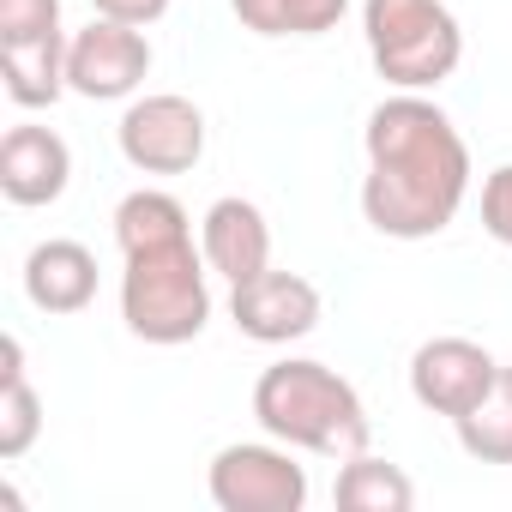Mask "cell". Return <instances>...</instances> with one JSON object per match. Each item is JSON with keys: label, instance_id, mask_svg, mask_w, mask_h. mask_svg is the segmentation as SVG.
<instances>
[{"label": "cell", "instance_id": "obj_4", "mask_svg": "<svg viewBox=\"0 0 512 512\" xmlns=\"http://www.w3.org/2000/svg\"><path fill=\"white\" fill-rule=\"evenodd\" d=\"M362 31L374 73L398 91H428L452 79L464 55V31L446 0H362Z\"/></svg>", "mask_w": 512, "mask_h": 512}, {"label": "cell", "instance_id": "obj_21", "mask_svg": "<svg viewBox=\"0 0 512 512\" xmlns=\"http://www.w3.org/2000/svg\"><path fill=\"white\" fill-rule=\"evenodd\" d=\"M235 19L260 37H284V0H229Z\"/></svg>", "mask_w": 512, "mask_h": 512}, {"label": "cell", "instance_id": "obj_13", "mask_svg": "<svg viewBox=\"0 0 512 512\" xmlns=\"http://www.w3.org/2000/svg\"><path fill=\"white\" fill-rule=\"evenodd\" d=\"M67 49L73 37L67 31H49V37H25V43H0V79H7V97L19 109H49L67 85Z\"/></svg>", "mask_w": 512, "mask_h": 512}, {"label": "cell", "instance_id": "obj_20", "mask_svg": "<svg viewBox=\"0 0 512 512\" xmlns=\"http://www.w3.org/2000/svg\"><path fill=\"white\" fill-rule=\"evenodd\" d=\"M350 0H284V37H320L344 19Z\"/></svg>", "mask_w": 512, "mask_h": 512}, {"label": "cell", "instance_id": "obj_12", "mask_svg": "<svg viewBox=\"0 0 512 512\" xmlns=\"http://www.w3.org/2000/svg\"><path fill=\"white\" fill-rule=\"evenodd\" d=\"M25 296L43 308V314H79L91 308L97 296V253L85 241H37L31 260H25Z\"/></svg>", "mask_w": 512, "mask_h": 512}, {"label": "cell", "instance_id": "obj_3", "mask_svg": "<svg viewBox=\"0 0 512 512\" xmlns=\"http://www.w3.org/2000/svg\"><path fill=\"white\" fill-rule=\"evenodd\" d=\"M121 320L145 344H187L205 332L211 290H205V253H193V235H163V241L127 247Z\"/></svg>", "mask_w": 512, "mask_h": 512}, {"label": "cell", "instance_id": "obj_1", "mask_svg": "<svg viewBox=\"0 0 512 512\" xmlns=\"http://www.w3.org/2000/svg\"><path fill=\"white\" fill-rule=\"evenodd\" d=\"M470 187V145L458 139L452 115L416 91L386 97L368 115V181L362 217L392 241L440 235Z\"/></svg>", "mask_w": 512, "mask_h": 512}, {"label": "cell", "instance_id": "obj_19", "mask_svg": "<svg viewBox=\"0 0 512 512\" xmlns=\"http://www.w3.org/2000/svg\"><path fill=\"white\" fill-rule=\"evenodd\" d=\"M482 223L494 241L512 247V163H500L488 181H482Z\"/></svg>", "mask_w": 512, "mask_h": 512}, {"label": "cell", "instance_id": "obj_15", "mask_svg": "<svg viewBox=\"0 0 512 512\" xmlns=\"http://www.w3.org/2000/svg\"><path fill=\"white\" fill-rule=\"evenodd\" d=\"M43 428V398L25 380L19 338H0V458H25Z\"/></svg>", "mask_w": 512, "mask_h": 512}, {"label": "cell", "instance_id": "obj_5", "mask_svg": "<svg viewBox=\"0 0 512 512\" xmlns=\"http://www.w3.org/2000/svg\"><path fill=\"white\" fill-rule=\"evenodd\" d=\"M121 157L145 175H187L205 157V115L175 91L139 97L121 115Z\"/></svg>", "mask_w": 512, "mask_h": 512}, {"label": "cell", "instance_id": "obj_8", "mask_svg": "<svg viewBox=\"0 0 512 512\" xmlns=\"http://www.w3.org/2000/svg\"><path fill=\"white\" fill-rule=\"evenodd\" d=\"M229 314H235V332L253 338V344H296L320 326V290L302 278V272H253L235 284L229 296Z\"/></svg>", "mask_w": 512, "mask_h": 512}, {"label": "cell", "instance_id": "obj_18", "mask_svg": "<svg viewBox=\"0 0 512 512\" xmlns=\"http://www.w3.org/2000/svg\"><path fill=\"white\" fill-rule=\"evenodd\" d=\"M61 31V0H0V43Z\"/></svg>", "mask_w": 512, "mask_h": 512}, {"label": "cell", "instance_id": "obj_9", "mask_svg": "<svg viewBox=\"0 0 512 512\" xmlns=\"http://www.w3.org/2000/svg\"><path fill=\"white\" fill-rule=\"evenodd\" d=\"M494 374H500V362L482 344H470V338H428L410 356V392H416V404L434 410V416H452V422L488 398Z\"/></svg>", "mask_w": 512, "mask_h": 512}, {"label": "cell", "instance_id": "obj_17", "mask_svg": "<svg viewBox=\"0 0 512 512\" xmlns=\"http://www.w3.org/2000/svg\"><path fill=\"white\" fill-rule=\"evenodd\" d=\"M163 235H187V211L175 193H157V187H139L115 205V241L121 253L139 247V241H163Z\"/></svg>", "mask_w": 512, "mask_h": 512}, {"label": "cell", "instance_id": "obj_10", "mask_svg": "<svg viewBox=\"0 0 512 512\" xmlns=\"http://www.w3.org/2000/svg\"><path fill=\"white\" fill-rule=\"evenodd\" d=\"M199 253H205V266L223 272L229 284L253 278V272H266L272 266V229H266V211L241 199V193H223L205 223H199Z\"/></svg>", "mask_w": 512, "mask_h": 512}, {"label": "cell", "instance_id": "obj_16", "mask_svg": "<svg viewBox=\"0 0 512 512\" xmlns=\"http://www.w3.org/2000/svg\"><path fill=\"white\" fill-rule=\"evenodd\" d=\"M458 446L482 464H512V368H500L488 398L458 416Z\"/></svg>", "mask_w": 512, "mask_h": 512}, {"label": "cell", "instance_id": "obj_11", "mask_svg": "<svg viewBox=\"0 0 512 512\" xmlns=\"http://www.w3.org/2000/svg\"><path fill=\"white\" fill-rule=\"evenodd\" d=\"M73 151L55 127H13L0 139V193L13 205H55L67 193Z\"/></svg>", "mask_w": 512, "mask_h": 512}, {"label": "cell", "instance_id": "obj_7", "mask_svg": "<svg viewBox=\"0 0 512 512\" xmlns=\"http://www.w3.org/2000/svg\"><path fill=\"white\" fill-rule=\"evenodd\" d=\"M151 73V43L139 25H121V19H91L73 49H67V85L79 97H97V103H115V97H133Z\"/></svg>", "mask_w": 512, "mask_h": 512}, {"label": "cell", "instance_id": "obj_2", "mask_svg": "<svg viewBox=\"0 0 512 512\" xmlns=\"http://www.w3.org/2000/svg\"><path fill=\"white\" fill-rule=\"evenodd\" d=\"M253 416L266 434L320 452V458H356L368 452V410L344 374L326 362H272L253 380Z\"/></svg>", "mask_w": 512, "mask_h": 512}, {"label": "cell", "instance_id": "obj_6", "mask_svg": "<svg viewBox=\"0 0 512 512\" xmlns=\"http://www.w3.org/2000/svg\"><path fill=\"white\" fill-rule=\"evenodd\" d=\"M211 500L223 512H302L308 470L278 446H223L211 458Z\"/></svg>", "mask_w": 512, "mask_h": 512}, {"label": "cell", "instance_id": "obj_22", "mask_svg": "<svg viewBox=\"0 0 512 512\" xmlns=\"http://www.w3.org/2000/svg\"><path fill=\"white\" fill-rule=\"evenodd\" d=\"M91 7L103 19H121V25H151V19L169 13V0H91Z\"/></svg>", "mask_w": 512, "mask_h": 512}, {"label": "cell", "instance_id": "obj_14", "mask_svg": "<svg viewBox=\"0 0 512 512\" xmlns=\"http://www.w3.org/2000/svg\"><path fill=\"white\" fill-rule=\"evenodd\" d=\"M332 500L344 512H410L416 488H410V476L398 464H386L374 452H356V458H344V470L332 482Z\"/></svg>", "mask_w": 512, "mask_h": 512}]
</instances>
